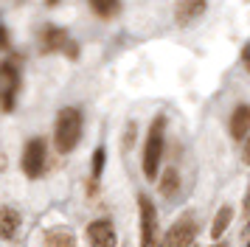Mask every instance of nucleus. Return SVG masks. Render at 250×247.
<instances>
[{"label": "nucleus", "mask_w": 250, "mask_h": 247, "mask_svg": "<svg viewBox=\"0 0 250 247\" xmlns=\"http://www.w3.org/2000/svg\"><path fill=\"white\" fill-rule=\"evenodd\" d=\"M82 129H84V118H82L79 107H62L57 112V124H54V146L59 155H70L82 141Z\"/></svg>", "instance_id": "f257e3e1"}, {"label": "nucleus", "mask_w": 250, "mask_h": 247, "mask_svg": "<svg viewBox=\"0 0 250 247\" xmlns=\"http://www.w3.org/2000/svg\"><path fill=\"white\" fill-rule=\"evenodd\" d=\"M163 146H166V115H158L149 126L146 141H144V177L146 180H158Z\"/></svg>", "instance_id": "f03ea898"}, {"label": "nucleus", "mask_w": 250, "mask_h": 247, "mask_svg": "<svg viewBox=\"0 0 250 247\" xmlns=\"http://www.w3.org/2000/svg\"><path fill=\"white\" fill-rule=\"evenodd\" d=\"M45 166H48V141L45 138H28L23 146V155H20V168L28 180H40L45 174Z\"/></svg>", "instance_id": "7ed1b4c3"}, {"label": "nucleus", "mask_w": 250, "mask_h": 247, "mask_svg": "<svg viewBox=\"0 0 250 247\" xmlns=\"http://www.w3.org/2000/svg\"><path fill=\"white\" fill-rule=\"evenodd\" d=\"M17 93H20V65L14 56H9L0 62V110L12 112L17 104Z\"/></svg>", "instance_id": "20e7f679"}, {"label": "nucleus", "mask_w": 250, "mask_h": 247, "mask_svg": "<svg viewBox=\"0 0 250 247\" xmlns=\"http://www.w3.org/2000/svg\"><path fill=\"white\" fill-rule=\"evenodd\" d=\"M197 216L194 213H183V216H177L174 219V225H171L169 230H166V245L169 247H191L194 239H197Z\"/></svg>", "instance_id": "39448f33"}, {"label": "nucleus", "mask_w": 250, "mask_h": 247, "mask_svg": "<svg viewBox=\"0 0 250 247\" xmlns=\"http://www.w3.org/2000/svg\"><path fill=\"white\" fill-rule=\"evenodd\" d=\"M138 211H141V247H152L158 239V211L146 194H138Z\"/></svg>", "instance_id": "423d86ee"}, {"label": "nucleus", "mask_w": 250, "mask_h": 247, "mask_svg": "<svg viewBox=\"0 0 250 247\" xmlns=\"http://www.w3.org/2000/svg\"><path fill=\"white\" fill-rule=\"evenodd\" d=\"M68 31L65 28H59V25H54V22H48V25H42L40 28V37H37V42H40V51L42 54H59L65 45H68Z\"/></svg>", "instance_id": "0eeeda50"}, {"label": "nucleus", "mask_w": 250, "mask_h": 247, "mask_svg": "<svg viewBox=\"0 0 250 247\" xmlns=\"http://www.w3.org/2000/svg\"><path fill=\"white\" fill-rule=\"evenodd\" d=\"M87 242L90 247H115L118 239H115V227L110 219H96V222L87 225Z\"/></svg>", "instance_id": "6e6552de"}, {"label": "nucleus", "mask_w": 250, "mask_h": 247, "mask_svg": "<svg viewBox=\"0 0 250 247\" xmlns=\"http://www.w3.org/2000/svg\"><path fill=\"white\" fill-rule=\"evenodd\" d=\"M205 9H208V0H177L174 20H177V25H191L205 14Z\"/></svg>", "instance_id": "1a4fd4ad"}, {"label": "nucleus", "mask_w": 250, "mask_h": 247, "mask_svg": "<svg viewBox=\"0 0 250 247\" xmlns=\"http://www.w3.org/2000/svg\"><path fill=\"white\" fill-rule=\"evenodd\" d=\"M228 132H230V138L233 141H245L250 135V107L248 104H239L236 110L230 112V121H228Z\"/></svg>", "instance_id": "9d476101"}, {"label": "nucleus", "mask_w": 250, "mask_h": 247, "mask_svg": "<svg viewBox=\"0 0 250 247\" xmlns=\"http://www.w3.org/2000/svg\"><path fill=\"white\" fill-rule=\"evenodd\" d=\"M42 247H76V236L70 227L57 225V227H48L42 233Z\"/></svg>", "instance_id": "9b49d317"}, {"label": "nucleus", "mask_w": 250, "mask_h": 247, "mask_svg": "<svg viewBox=\"0 0 250 247\" xmlns=\"http://www.w3.org/2000/svg\"><path fill=\"white\" fill-rule=\"evenodd\" d=\"M23 225L20 211H14L12 205H0V239H14Z\"/></svg>", "instance_id": "f8f14e48"}, {"label": "nucleus", "mask_w": 250, "mask_h": 247, "mask_svg": "<svg viewBox=\"0 0 250 247\" xmlns=\"http://www.w3.org/2000/svg\"><path fill=\"white\" fill-rule=\"evenodd\" d=\"M158 188L166 200H174V197L180 194V171L174 166H169L163 174H158Z\"/></svg>", "instance_id": "ddd939ff"}, {"label": "nucleus", "mask_w": 250, "mask_h": 247, "mask_svg": "<svg viewBox=\"0 0 250 247\" xmlns=\"http://www.w3.org/2000/svg\"><path fill=\"white\" fill-rule=\"evenodd\" d=\"M230 219H233V205H222L219 211H216L214 222H211V236L214 239H222L228 230V225H230Z\"/></svg>", "instance_id": "4468645a"}, {"label": "nucleus", "mask_w": 250, "mask_h": 247, "mask_svg": "<svg viewBox=\"0 0 250 247\" xmlns=\"http://www.w3.org/2000/svg\"><path fill=\"white\" fill-rule=\"evenodd\" d=\"M90 9L102 20H113V17H118V11H121V0H90Z\"/></svg>", "instance_id": "2eb2a0df"}, {"label": "nucleus", "mask_w": 250, "mask_h": 247, "mask_svg": "<svg viewBox=\"0 0 250 247\" xmlns=\"http://www.w3.org/2000/svg\"><path fill=\"white\" fill-rule=\"evenodd\" d=\"M104 163H107V149L99 146L96 152H93V160H90V180H99L104 171Z\"/></svg>", "instance_id": "dca6fc26"}, {"label": "nucleus", "mask_w": 250, "mask_h": 247, "mask_svg": "<svg viewBox=\"0 0 250 247\" xmlns=\"http://www.w3.org/2000/svg\"><path fill=\"white\" fill-rule=\"evenodd\" d=\"M135 132H138L135 121H129V124H126V132H124V149H129V146L135 144Z\"/></svg>", "instance_id": "f3484780"}, {"label": "nucleus", "mask_w": 250, "mask_h": 247, "mask_svg": "<svg viewBox=\"0 0 250 247\" xmlns=\"http://www.w3.org/2000/svg\"><path fill=\"white\" fill-rule=\"evenodd\" d=\"M62 54L68 56V59H73V62H76V59H79V42H73V40H68V45L62 48Z\"/></svg>", "instance_id": "a211bd4d"}, {"label": "nucleus", "mask_w": 250, "mask_h": 247, "mask_svg": "<svg viewBox=\"0 0 250 247\" xmlns=\"http://www.w3.org/2000/svg\"><path fill=\"white\" fill-rule=\"evenodd\" d=\"M245 233H250V188L245 194Z\"/></svg>", "instance_id": "6ab92c4d"}, {"label": "nucleus", "mask_w": 250, "mask_h": 247, "mask_svg": "<svg viewBox=\"0 0 250 247\" xmlns=\"http://www.w3.org/2000/svg\"><path fill=\"white\" fill-rule=\"evenodd\" d=\"M0 51H9V28L0 25Z\"/></svg>", "instance_id": "aec40b11"}, {"label": "nucleus", "mask_w": 250, "mask_h": 247, "mask_svg": "<svg viewBox=\"0 0 250 247\" xmlns=\"http://www.w3.org/2000/svg\"><path fill=\"white\" fill-rule=\"evenodd\" d=\"M242 65L248 67V73H250V42L242 48Z\"/></svg>", "instance_id": "412c9836"}, {"label": "nucleus", "mask_w": 250, "mask_h": 247, "mask_svg": "<svg viewBox=\"0 0 250 247\" xmlns=\"http://www.w3.org/2000/svg\"><path fill=\"white\" fill-rule=\"evenodd\" d=\"M242 144H245V152H242V160H245V163H248V166H250V141H248V138H245Z\"/></svg>", "instance_id": "4be33fe9"}, {"label": "nucleus", "mask_w": 250, "mask_h": 247, "mask_svg": "<svg viewBox=\"0 0 250 247\" xmlns=\"http://www.w3.org/2000/svg\"><path fill=\"white\" fill-rule=\"evenodd\" d=\"M152 247H169V245H166V239H155V245Z\"/></svg>", "instance_id": "5701e85b"}, {"label": "nucleus", "mask_w": 250, "mask_h": 247, "mask_svg": "<svg viewBox=\"0 0 250 247\" xmlns=\"http://www.w3.org/2000/svg\"><path fill=\"white\" fill-rule=\"evenodd\" d=\"M59 0H45V6H57Z\"/></svg>", "instance_id": "b1692460"}, {"label": "nucleus", "mask_w": 250, "mask_h": 247, "mask_svg": "<svg viewBox=\"0 0 250 247\" xmlns=\"http://www.w3.org/2000/svg\"><path fill=\"white\" fill-rule=\"evenodd\" d=\"M214 247H230V245H214Z\"/></svg>", "instance_id": "393cba45"}, {"label": "nucleus", "mask_w": 250, "mask_h": 247, "mask_svg": "<svg viewBox=\"0 0 250 247\" xmlns=\"http://www.w3.org/2000/svg\"><path fill=\"white\" fill-rule=\"evenodd\" d=\"M248 247H250V242H248Z\"/></svg>", "instance_id": "a878e982"}]
</instances>
